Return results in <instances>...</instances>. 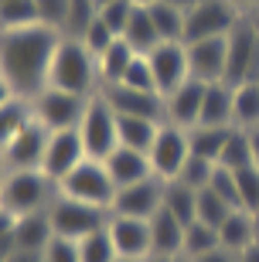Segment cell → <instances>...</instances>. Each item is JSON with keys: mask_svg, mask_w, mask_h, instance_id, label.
<instances>
[{"mask_svg": "<svg viewBox=\"0 0 259 262\" xmlns=\"http://www.w3.org/2000/svg\"><path fill=\"white\" fill-rule=\"evenodd\" d=\"M58 41H62V34L45 24L0 31V75L7 78L14 96L34 99L41 89H48V72Z\"/></svg>", "mask_w": 259, "mask_h": 262, "instance_id": "cell-1", "label": "cell"}, {"mask_svg": "<svg viewBox=\"0 0 259 262\" xmlns=\"http://www.w3.org/2000/svg\"><path fill=\"white\" fill-rule=\"evenodd\" d=\"M48 85L62 89V92H75V96H96L99 89H103L96 55L82 41L62 38L58 48H55V58H51Z\"/></svg>", "mask_w": 259, "mask_h": 262, "instance_id": "cell-2", "label": "cell"}, {"mask_svg": "<svg viewBox=\"0 0 259 262\" xmlns=\"http://www.w3.org/2000/svg\"><path fill=\"white\" fill-rule=\"evenodd\" d=\"M58 194H62L58 181H51L45 170H7L0 184V204L14 218L31 211H48Z\"/></svg>", "mask_w": 259, "mask_h": 262, "instance_id": "cell-3", "label": "cell"}, {"mask_svg": "<svg viewBox=\"0 0 259 262\" xmlns=\"http://www.w3.org/2000/svg\"><path fill=\"white\" fill-rule=\"evenodd\" d=\"M48 218H51V228H55L58 238H68V242H82L89 238L92 232H103L113 211L109 208H96V204H82L75 198H65L58 194L55 204L48 208Z\"/></svg>", "mask_w": 259, "mask_h": 262, "instance_id": "cell-4", "label": "cell"}, {"mask_svg": "<svg viewBox=\"0 0 259 262\" xmlns=\"http://www.w3.org/2000/svg\"><path fill=\"white\" fill-rule=\"evenodd\" d=\"M78 136H82L86 157H92V160H106L119 146V116L103 99V92H96L89 99L86 113H82V123H78Z\"/></svg>", "mask_w": 259, "mask_h": 262, "instance_id": "cell-5", "label": "cell"}, {"mask_svg": "<svg viewBox=\"0 0 259 262\" xmlns=\"http://www.w3.org/2000/svg\"><path fill=\"white\" fill-rule=\"evenodd\" d=\"M58 191L65 198L82 201V204H96V208H113V198H116V184H113V177H109L106 160H92V157H86L58 184Z\"/></svg>", "mask_w": 259, "mask_h": 262, "instance_id": "cell-6", "label": "cell"}, {"mask_svg": "<svg viewBox=\"0 0 259 262\" xmlns=\"http://www.w3.org/2000/svg\"><path fill=\"white\" fill-rule=\"evenodd\" d=\"M92 96H75V92H62V89H41L38 96L31 99V113L41 126H48L51 133L58 129H78L82 113H86Z\"/></svg>", "mask_w": 259, "mask_h": 262, "instance_id": "cell-7", "label": "cell"}, {"mask_svg": "<svg viewBox=\"0 0 259 262\" xmlns=\"http://www.w3.org/2000/svg\"><path fill=\"white\" fill-rule=\"evenodd\" d=\"M242 20V10L232 0H202L188 10L184 20V41L205 38H229V31Z\"/></svg>", "mask_w": 259, "mask_h": 262, "instance_id": "cell-8", "label": "cell"}, {"mask_svg": "<svg viewBox=\"0 0 259 262\" xmlns=\"http://www.w3.org/2000/svg\"><path fill=\"white\" fill-rule=\"evenodd\" d=\"M259 75V34L249 17H242L229 31V61H225V85H242Z\"/></svg>", "mask_w": 259, "mask_h": 262, "instance_id": "cell-9", "label": "cell"}, {"mask_svg": "<svg viewBox=\"0 0 259 262\" xmlns=\"http://www.w3.org/2000/svg\"><path fill=\"white\" fill-rule=\"evenodd\" d=\"M150 167H154V177L161 181H177L184 160L191 157V143H188V129L171 126V123H161L157 129V140L150 146Z\"/></svg>", "mask_w": 259, "mask_h": 262, "instance_id": "cell-10", "label": "cell"}, {"mask_svg": "<svg viewBox=\"0 0 259 262\" xmlns=\"http://www.w3.org/2000/svg\"><path fill=\"white\" fill-rule=\"evenodd\" d=\"M164 187H167V181H161V177H147V181H136V184L116 187V198H113V208L109 211L150 222L164 208Z\"/></svg>", "mask_w": 259, "mask_h": 262, "instance_id": "cell-11", "label": "cell"}, {"mask_svg": "<svg viewBox=\"0 0 259 262\" xmlns=\"http://www.w3.org/2000/svg\"><path fill=\"white\" fill-rule=\"evenodd\" d=\"M48 140H51V129L41 126L38 119H31L28 126L4 146V154H0L4 164H7V170H41Z\"/></svg>", "mask_w": 259, "mask_h": 262, "instance_id": "cell-12", "label": "cell"}, {"mask_svg": "<svg viewBox=\"0 0 259 262\" xmlns=\"http://www.w3.org/2000/svg\"><path fill=\"white\" fill-rule=\"evenodd\" d=\"M188 48V75L215 85L225 82V61H229V38H205V41H184Z\"/></svg>", "mask_w": 259, "mask_h": 262, "instance_id": "cell-13", "label": "cell"}, {"mask_svg": "<svg viewBox=\"0 0 259 262\" xmlns=\"http://www.w3.org/2000/svg\"><path fill=\"white\" fill-rule=\"evenodd\" d=\"M99 92L116 109V116H140V119H154V123H167L161 92H144V89H130V85H106Z\"/></svg>", "mask_w": 259, "mask_h": 262, "instance_id": "cell-14", "label": "cell"}, {"mask_svg": "<svg viewBox=\"0 0 259 262\" xmlns=\"http://www.w3.org/2000/svg\"><path fill=\"white\" fill-rule=\"evenodd\" d=\"M150 72H154V82H157V92L161 96H171L174 89L188 82V48H184V41H161L150 55Z\"/></svg>", "mask_w": 259, "mask_h": 262, "instance_id": "cell-15", "label": "cell"}, {"mask_svg": "<svg viewBox=\"0 0 259 262\" xmlns=\"http://www.w3.org/2000/svg\"><path fill=\"white\" fill-rule=\"evenodd\" d=\"M109 238L116 245L119 259H150L154 255V235H150V222L144 218H126V214H113L109 218Z\"/></svg>", "mask_w": 259, "mask_h": 262, "instance_id": "cell-16", "label": "cell"}, {"mask_svg": "<svg viewBox=\"0 0 259 262\" xmlns=\"http://www.w3.org/2000/svg\"><path fill=\"white\" fill-rule=\"evenodd\" d=\"M82 160H86V146H82L78 129H58V133H51V140H48V150H45V164H41V170H45L51 181L62 184V181H65Z\"/></svg>", "mask_w": 259, "mask_h": 262, "instance_id": "cell-17", "label": "cell"}, {"mask_svg": "<svg viewBox=\"0 0 259 262\" xmlns=\"http://www.w3.org/2000/svg\"><path fill=\"white\" fill-rule=\"evenodd\" d=\"M205 82L188 78L174 89L171 96H164V109H167V123L181 129H194L202 123V102H205Z\"/></svg>", "mask_w": 259, "mask_h": 262, "instance_id": "cell-18", "label": "cell"}, {"mask_svg": "<svg viewBox=\"0 0 259 262\" xmlns=\"http://www.w3.org/2000/svg\"><path fill=\"white\" fill-rule=\"evenodd\" d=\"M106 167H109V177H113L116 187H126V184H136V181L154 177L150 157L140 154V150H130V146H116L113 154L106 157Z\"/></svg>", "mask_w": 259, "mask_h": 262, "instance_id": "cell-19", "label": "cell"}, {"mask_svg": "<svg viewBox=\"0 0 259 262\" xmlns=\"http://www.w3.org/2000/svg\"><path fill=\"white\" fill-rule=\"evenodd\" d=\"M150 235H154V255H167V259H177L184 255V235H188V225L177 222L167 208L150 218Z\"/></svg>", "mask_w": 259, "mask_h": 262, "instance_id": "cell-20", "label": "cell"}, {"mask_svg": "<svg viewBox=\"0 0 259 262\" xmlns=\"http://www.w3.org/2000/svg\"><path fill=\"white\" fill-rule=\"evenodd\" d=\"M55 238V228H51L48 211H31L14 218V245L17 249H31V252H45Z\"/></svg>", "mask_w": 259, "mask_h": 262, "instance_id": "cell-21", "label": "cell"}, {"mask_svg": "<svg viewBox=\"0 0 259 262\" xmlns=\"http://www.w3.org/2000/svg\"><path fill=\"white\" fill-rule=\"evenodd\" d=\"M123 41L136 55H150V51L161 45V34H157V28H154V17H150V7H147V4H136L133 7L130 24H126V31H123Z\"/></svg>", "mask_w": 259, "mask_h": 262, "instance_id": "cell-22", "label": "cell"}, {"mask_svg": "<svg viewBox=\"0 0 259 262\" xmlns=\"http://www.w3.org/2000/svg\"><path fill=\"white\" fill-rule=\"evenodd\" d=\"M218 238H222V249H229V252L242 255L252 242H256V222H252V214L242 211V208H239V211H232L229 218L222 222Z\"/></svg>", "mask_w": 259, "mask_h": 262, "instance_id": "cell-23", "label": "cell"}, {"mask_svg": "<svg viewBox=\"0 0 259 262\" xmlns=\"http://www.w3.org/2000/svg\"><path fill=\"white\" fill-rule=\"evenodd\" d=\"M198 126H232V85L215 82L205 89L202 123Z\"/></svg>", "mask_w": 259, "mask_h": 262, "instance_id": "cell-24", "label": "cell"}, {"mask_svg": "<svg viewBox=\"0 0 259 262\" xmlns=\"http://www.w3.org/2000/svg\"><path fill=\"white\" fill-rule=\"evenodd\" d=\"M136 58V51L126 45L123 38H116L109 48L99 55V78H103V89L106 85H119L123 82V75H126V68H130V61Z\"/></svg>", "mask_w": 259, "mask_h": 262, "instance_id": "cell-25", "label": "cell"}, {"mask_svg": "<svg viewBox=\"0 0 259 262\" xmlns=\"http://www.w3.org/2000/svg\"><path fill=\"white\" fill-rule=\"evenodd\" d=\"M232 126L256 129L259 126V85L242 82L232 89Z\"/></svg>", "mask_w": 259, "mask_h": 262, "instance_id": "cell-26", "label": "cell"}, {"mask_svg": "<svg viewBox=\"0 0 259 262\" xmlns=\"http://www.w3.org/2000/svg\"><path fill=\"white\" fill-rule=\"evenodd\" d=\"M157 129H161V123H154V119L119 116V146L150 154V146H154V140H157Z\"/></svg>", "mask_w": 259, "mask_h": 262, "instance_id": "cell-27", "label": "cell"}, {"mask_svg": "<svg viewBox=\"0 0 259 262\" xmlns=\"http://www.w3.org/2000/svg\"><path fill=\"white\" fill-rule=\"evenodd\" d=\"M31 119H34V113H31V99L14 96V99H7V102L0 106V154H4V146L28 126Z\"/></svg>", "mask_w": 259, "mask_h": 262, "instance_id": "cell-28", "label": "cell"}, {"mask_svg": "<svg viewBox=\"0 0 259 262\" xmlns=\"http://www.w3.org/2000/svg\"><path fill=\"white\" fill-rule=\"evenodd\" d=\"M232 126H194L188 129V143H191L194 157H205L211 164H218L222 150H225V140H229Z\"/></svg>", "mask_w": 259, "mask_h": 262, "instance_id": "cell-29", "label": "cell"}, {"mask_svg": "<svg viewBox=\"0 0 259 262\" xmlns=\"http://www.w3.org/2000/svg\"><path fill=\"white\" fill-rule=\"evenodd\" d=\"M150 7V17H154V28L161 34V41H184V20H188V10L174 7L167 0H154L147 4Z\"/></svg>", "mask_w": 259, "mask_h": 262, "instance_id": "cell-30", "label": "cell"}, {"mask_svg": "<svg viewBox=\"0 0 259 262\" xmlns=\"http://www.w3.org/2000/svg\"><path fill=\"white\" fill-rule=\"evenodd\" d=\"M164 208H167L177 222L191 225L194 218H198V191H191V187L181 184V181H167V187H164Z\"/></svg>", "mask_w": 259, "mask_h": 262, "instance_id": "cell-31", "label": "cell"}, {"mask_svg": "<svg viewBox=\"0 0 259 262\" xmlns=\"http://www.w3.org/2000/svg\"><path fill=\"white\" fill-rule=\"evenodd\" d=\"M218 167H225V170H246V167H252V143H249V129H239L232 126L229 140H225V150H222L218 157Z\"/></svg>", "mask_w": 259, "mask_h": 262, "instance_id": "cell-32", "label": "cell"}, {"mask_svg": "<svg viewBox=\"0 0 259 262\" xmlns=\"http://www.w3.org/2000/svg\"><path fill=\"white\" fill-rule=\"evenodd\" d=\"M222 249V238H218V228H211L205 222H191L188 225V235H184V255L188 259H202V255Z\"/></svg>", "mask_w": 259, "mask_h": 262, "instance_id": "cell-33", "label": "cell"}, {"mask_svg": "<svg viewBox=\"0 0 259 262\" xmlns=\"http://www.w3.org/2000/svg\"><path fill=\"white\" fill-rule=\"evenodd\" d=\"M34 24H41L38 10H34V0L0 4V31H21V28H34Z\"/></svg>", "mask_w": 259, "mask_h": 262, "instance_id": "cell-34", "label": "cell"}, {"mask_svg": "<svg viewBox=\"0 0 259 262\" xmlns=\"http://www.w3.org/2000/svg\"><path fill=\"white\" fill-rule=\"evenodd\" d=\"M232 211H239V208H232V204L225 201V198H218L211 187L198 191V218H194V222H205V225H211V228H222V222H225Z\"/></svg>", "mask_w": 259, "mask_h": 262, "instance_id": "cell-35", "label": "cell"}, {"mask_svg": "<svg viewBox=\"0 0 259 262\" xmlns=\"http://www.w3.org/2000/svg\"><path fill=\"white\" fill-rule=\"evenodd\" d=\"M99 17V7L92 0H72L68 4V20H65V31H62V38H75L82 41L89 28H92V20Z\"/></svg>", "mask_w": 259, "mask_h": 262, "instance_id": "cell-36", "label": "cell"}, {"mask_svg": "<svg viewBox=\"0 0 259 262\" xmlns=\"http://www.w3.org/2000/svg\"><path fill=\"white\" fill-rule=\"evenodd\" d=\"M78 252H82V262H116L119 259L113 238H109V228L92 232L89 238H82V242H78Z\"/></svg>", "mask_w": 259, "mask_h": 262, "instance_id": "cell-37", "label": "cell"}, {"mask_svg": "<svg viewBox=\"0 0 259 262\" xmlns=\"http://www.w3.org/2000/svg\"><path fill=\"white\" fill-rule=\"evenodd\" d=\"M215 167L218 164H211V160H205V157H188L181 167V174H177V181L181 184H188L191 191H205V187L211 184V177H215Z\"/></svg>", "mask_w": 259, "mask_h": 262, "instance_id": "cell-38", "label": "cell"}, {"mask_svg": "<svg viewBox=\"0 0 259 262\" xmlns=\"http://www.w3.org/2000/svg\"><path fill=\"white\" fill-rule=\"evenodd\" d=\"M68 4L72 0H34V10H38V20L51 31H65V20H68Z\"/></svg>", "mask_w": 259, "mask_h": 262, "instance_id": "cell-39", "label": "cell"}, {"mask_svg": "<svg viewBox=\"0 0 259 262\" xmlns=\"http://www.w3.org/2000/svg\"><path fill=\"white\" fill-rule=\"evenodd\" d=\"M133 0H109L103 10H99V17L106 20V28L113 31L116 38H123V31H126V24H130V14H133Z\"/></svg>", "mask_w": 259, "mask_h": 262, "instance_id": "cell-40", "label": "cell"}, {"mask_svg": "<svg viewBox=\"0 0 259 262\" xmlns=\"http://www.w3.org/2000/svg\"><path fill=\"white\" fill-rule=\"evenodd\" d=\"M119 85H130V89H144V92H157V82H154V72H150V61L147 55H136L126 68V75Z\"/></svg>", "mask_w": 259, "mask_h": 262, "instance_id": "cell-41", "label": "cell"}, {"mask_svg": "<svg viewBox=\"0 0 259 262\" xmlns=\"http://www.w3.org/2000/svg\"><path fill=\"white\" fill-rule=\"evenodd\" d=\"M239 201H242V211L256 214L259 211V167H246L239 170Z\"/></svg>", "mask_w": 259, "mask_h": 262, "instance_id": "cell-42", "label": "cell"}, {"mask_svg": "<svg viewBox=\"0 0 259 262\" xmlns=\"http://www.w3.org/2000/svg\"><path fill=\"white\" fill-rule=\"evenodd\" d=\"M211 191L218 198H225V201L232 204V208H242L239 201V177H235V170H225V167H215V177H211Z\"/></svg>", "mask_w": 259, "mask_h": 262, "instance_id": "cell-43", "label": "cell"}, {"mask_svg": "<svg viewBox=\"0 0 259 262\" xmlns=\"http://www.w3.org/2000/svg\"><path fill=\"white\" fill-rule=\"evenodd\" d=\"M113 41H116V34H113L109 28H106V20H103V17H96V20H92V28H89L86 34H82V45H86V48L92 51L96 58L103 55L106 48H109V45H113Z\"/></svg>", "mask_w": 259, "mask_h": 262, "instance_id": "cell-44", "label": "cell"}, {"mask_svg": "<svg viewBox=\"0 0 259 262\" xmlns=\"http://www.w3.org/2000/svg\"><path fill=\"white\" fill-rule=\"evenodd\" d=\"M45 262H82L78 252V242H68V238H51V245L45 249Z\"/></svg>", "mask_w": 259, "mask_h": 262, "instance_id": "cell-45", "label": "cell"}, {"mask_svg": "<svg viewBox=\"0 0 259 262\" xmlns=\"http://www.w3.org/2000/svg\"><path fill=\"white\" fill-rule=\"evenodd\" d=\"M17 245H14V214L0 211V262L7 259Z\"/></svg>", "mask_w": 259, "mask_h": 262, "instance_id": "cell-46", "label": "cell"}, {"mask_svg": "<svg viewBox=\"0 0 259 262\" xmlns=\"http://www.w3.org/2000/svg\"><path fill=\"white\" fill-rule=\"evenodd\" d=\"M4 262H45V252H31V249H14Z\"/></svg>", "mask_w": 259, "mask_h": 262, "instance_id": "cell-47", "label": "cell"}, {"mask_svg": "<svg viewBox=\"0 0 259 262\" xmlns=\"http://www.w3.org/2000/svg\"><path fill=\"white\" fill-rule=\"evenodd\" d=\"M191 262H239V255L229 252V249H215V252L202 255V259H191Z\"/></svg>", "mask_w": 259, "mask_h": 262, "instance_id": "cell-48", "label": "cell"}, {"mask_svg": "<svg viewBox=\"0 0 259 262\" xmlns=\"http://www.w3.org/2000/svg\"><path fill=\"white\" fill-rule=\"evenodd\" d=\"M249 143H252V167H259V126L249 129Z\"/></svg>", "mask_w": 259, "mask_h": 262, "instance_id": "cell-49", "label": "cell"}, {"mask_svg": "<svg viewBox=\"0 0 259 262\" xmlns=\"http://www.w3.org/2000/svg\"><path fill=\"white\" fill-rule=\"evenodd\" d=\"M239 262H259V242H252L249 249L239 255Z\"/></svg>", "mask_w": 259, "mask_h": 262, "instance_id": "cell-50", "label": "cell"}, {"mask_svg": "<svg viewBox=\"0 0 259 262\" xmlns=\"http://www.w3.org/2000/svg\"><path fill=\"white\" fill-rule=\"evenodd\" d=\"M7 99H14V89L7 85V78L0 75V106H4V102H7Z\"/></svg>", "mask_w": 259, "mask_h": 262, "instance_id": "cell-51", "label": "cell"}, {"mask_svg": "<svg viewBox=\"0 0 259 262\" xmlns=\"http://www.w3.org/2000/svg\"><path fill=\"white\" fill-rule=\"evenodd\" d=\"M239 10H259V0H232Z\"/></svg>", "mask_w": 259, "mask_h": 262, "instance_id": "cell-52", "label": "cell"}, {"mask_svg": "<svg viewBox=\"0 0 259 262\" xmlns=\"http://www.w3.org/2000/svg\"><path fill=\"white\" fill-rule=\"evenodd\" d=\"M167 4H174V7H181V10H191L194 4H202V0H167Z\"/></svg>", "mask_w": 259, "mask_h": 262, "instance_id": "cell-53", "label": "cell"}, {"mask_svg": "<svg viewBox=\"0 0 259 262\" xmlns=\"http://www.w3.org/2000/svg\"><path fill=\"white\" fill-rule=\"evenodd\" d=\"M249 20H252V28H256V34H259V10H252V14H249Z\"/></svg>", "mask_w": 259, "mask_h": 262, "instance_id": "cell-54", "label": "cell"}, {"mask_svg": "<svg viewBox=\"0 0 259 262\" xmlns=\"http://www.w3.org/2000/svg\"><path fill=\"white\" fill-rule=\"evenodd\" d=\"M147 262H177V259H167V255H150Z\"/></svg>", "mask_w": 259, "mask_h": 262, "instance_id": "cell-55", "label": "cell"}, {"mask_svg": "<svg viewBox=\"0 0 259 262\" xmlns=\"http://www.w3.org/2000/svg\"><path fill=\"white\" fill-rule=\"evenodd\" d=\"M4 177H7V164H4V157H0V184H4Z\"/></svg>", "mask_w": 259, "mask_h": 262, "instance_id": "cell-56", "label": "cell"}, {"mask_svg": "<svg viewBox=\"0 0 259 262\" xmlns=\"http://www.w3.org/2000/svg\"><path fill=\"white\" fill-rule=\"evenodd\" d=\"M252 222H256V242H259V211L252 214Z\"/></svg>", "mask_w": 259, "mask_h": 262, "instance_id": "cell-57", "label": "cell"}, {"mask_svg": "<svg viewBox=\"0 0 259 262\" xmlns=\"http://www.w3.org/2000/svg\"><path fill=\"white\" fill-rule=\"evenodd\" d=\"M92 4H96V7H99V10H103V7H106V4H109V0H92Z\"/></svg>", "mask_w": 259, "mask_h": 262, "instance_id": "cell-58", "label": "cell"}, {"mask_svg": "<svg viewBox=\"0 0 259 262\" xmlns=\"http://www.w3.org/2000/svg\"><path fill=\"white\" fill-rule=\"evenodd\" d=\"M116 262H140V259H116ZM147 262V259H144Z\"/></svg>", "mask_w": 259, "mask_h": 262, "instance_id": "cell-59", "label": "cell"}, {"mask_svg": "<svg viewBox=\"0 0 259 262\" xmlns=\"http://www.w3.org/2000/svg\"><path fill=\"white\" fill-rule=\"evenodd\" d=\"M133 4H154V0H133Z\"/></svg>", "mask_w": 259, "mask_h": 262, "instance_id": "cell-60", "label": "cell"}, {"mask_svg": "<svg viewBox=\"0 0 259 262\" xmlns=\"http://www.w3.org/2000/svg\"><path fill=\"white\" fill-rule=\"evenodd\" d=\"M252 82H256V85H259V75H256V78H252Z\"/></svg>", "mask_w": 259, "mask_h": 262, "instance_id": "cell-61", "label": "cell"}, {"mask_svg": "<svg viewBox=\"0 0 259 262\" xmlns=\"http://www.w3.org/2000/svg\"><path fill=\"white\" fill-rule=\"evenodd\" d=\"M0 4H10V0H0Z\"/></svg>", "mask_w": 259, "mask_h": 262, "instance_id": "cell-62", "label": "cell"}, {"mask_svg": "<svg viewBox=\"0 0 259 262\" xmlns=\"http://www.w3.org/2000/svg\"><path fill=\"white\" fill-rule=\"evenodd\" d=\"M0 211H4V204H0Z\"/></svg>", "mask_w": 259, "mask_h": 262, "instance_id": "cell-63", "label": "cell"}]
</instances>
